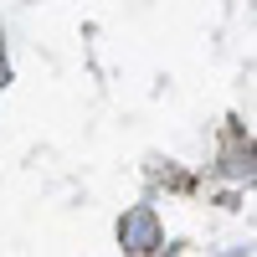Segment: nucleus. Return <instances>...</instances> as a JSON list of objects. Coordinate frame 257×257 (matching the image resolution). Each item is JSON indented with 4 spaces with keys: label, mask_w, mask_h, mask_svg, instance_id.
<instances>
[{
    "label": "nucleus",
    "mask_w": 257,
    "mask_h": 257,
    "mask_svg": "<svg viewBox=\"0 0 257 257\" xmlns=\"http://www.w3.org/2000/svg\"><path fill=\"white\" fill-rule=\"evenodd\" d=\"M118 247L123 252H160L165 247V226L155 216V206H134L118 221Z\"/></svg>",
    "instance_id": "f257e3e1"
}]
</instances>
